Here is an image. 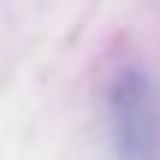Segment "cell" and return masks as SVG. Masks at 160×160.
<instances>
[{
	"label": "cell",
	"instance_id": "1",
	"mask_svg": "<svg viewBox=\"0 0 160 160\" xmlns=\"http://www.w3.org/2000/svg\"><path fill=\"white\" fill-rule=\"evenodd\" d=\"M110 133L119 160H160V89L145 71H122L110 89Z\"/></svg>",
	"mask_w": 160,
	"mask_h": 160
}]
</instances>
